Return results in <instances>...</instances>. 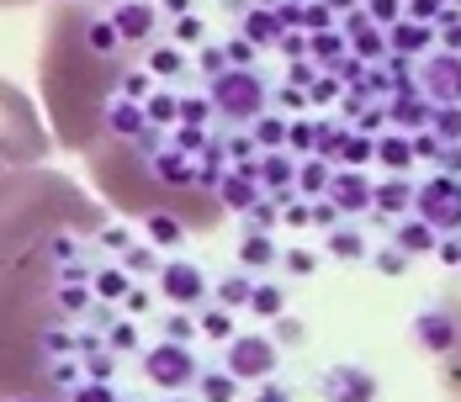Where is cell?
<instances>
[{"label":"cell","instance_id":"6da1fadb","mask_svg":"<svg viewBox=\"0 0 461 402\" xmlns=\"http://www.w3.org/2000/svg\"><path fill=\"white\" fill-rule=\"evenodd\" d=\"M38 64H43L38 75H43V101H48V133H53V143L86 154L95 138L106 133L112 90L122 85L112 22L91 5H80V0L53 5Z\"/></svg>","mask_w":461,"mask_h":402},{"label":"cell","instance_id":"7a4b0ae2","mask_svg":"<svg viewBox=\"0 0 461 402\" xmlns=\"http://www.w3.org/2000/svg\"><path fill=\"white\" fill-rule=\"evenodd\" d=\"M106 212L59 170L27 165L0 180V291L53 286L75 238L101 233Z\"/></svg>","mask_w":461,"mask_h":402},{"label":"cell","instance_id":"3957f363","mask_svg":"<svg viewBox=\"0 0 461 402\" xmlns=\"http://www.w3.org/2000/svg\"><path fill=\"white\" fill-rule=\"evenodd\" d=\"M53 286H11L0 291V398H22L43 387V339L59 323Z\"/></svg>","mask_w":461,"mask_h":402},{"label":"cell","instance_id":"277c9868","mask_svg":"<svg viewBox=\"0 0 461 402\" xmlns=\"http://www.w3.org/2000/svg\"><path fill=\"white\" fill-rule=\"evenodd\" d=\"M48 154H53V133L32 112L27 90L0 80V165L5 170H27V165H43Z\"/></svg>","mask_w":461,"mask_h":402},{"label":"cell","instance_id":"5b68a950","mask_svg":"<svg viewBox=\"0 0 461 402\" xmlns=\"http://www.w3.org/2000/svg\"><path fill=\"white\" fill-rule=\"evenodd\" d=\"M419 212L429 228H461V185L456 180H435L419 191Z\"/></svg>","mask_w":461,"mask_h":402},{"label":"cell","instance_id":"8992f818","mask_svg":"<svg viewBox=\"0 0 461 402\" xmlns=\"http://www.w3.org/2000/svg\"><path fill=\"white\" fill-rule=\"evenodd\" d=\"M271 371H276V350H271L266 339H233V350H229L233 381H260V376H271Z\"/></svg>","mask_w":461,"mask_h":402},{"label":"cell","instance_id":"52a82bcc","mask_svg":"<svg viewBox=\"0 0 461 402\" xmlns=\"http://www.w3.org/2000/svg\"><path fill=\"white\" fill-rule=\"evenodd\" d=\"M218 95H223V106H229L233 117L260 112V85H255V80H244V75H229V80L218 85Z\"/></svg>","mask_w":461,"mask_h":402},{"label":"cell","instance_id":"ba28073f","mask_svg":"<svg viewBox=\"0 0 461 402\" xmlns=\"http://www.w3.org/2000/svg\"><path fill=\"white\" fill-rule=\"evenodd\" d=\"M149 376L181 387V381H191V355H185V350H154V355H149Z\"/></svg>","mask_w":461,"mask_h":402},{"label":"cell","instance_id":"9c48e42d","mask_svg":"<svg viewBox=\"0 0 461 402\" xmlns=\"http://www.w3.org/2000/svg\"><path fill=\"white\" fill-rule=\"evenodd\" d=\"M329 392H334V402H371V376L350 371V365H339V376L329 381Z\"/></svg>","mask_w":461,"mask_h":402},{"label":"cell","instance_id":"30bf717a","mask_svg":"<svg viewBox=\"0 0 461 402\" xmlns=\"http://www.w3.org/2000/svg\"><path fill=\"white\" fill-rule=\"evenodd\" d=\"M424 80H429V90H435V95L456 101V95H461V58H435Z\"/></svg>","mask_w":461,"mask_h":402},{"label":"cell","instance_id":"8fae6325","mask_svg":"<svg viewBox=\"0 0 461 402\" xmlns=\"http://www.w3.org/2000/svg\"><path fill=\"white\" fill-rule=\"evenodd\" d=\"M165 291H170L176 302H196V297H202V275L185 270V265H176L170 275H165Z\"/></svg>","mask_w":461,"mask_h":402},{"label":"cell","instance_id":"7c38bea8","mask_svg":"<svg viewBox=\"0 0 461 402\" xmlns=\"http://www.w3.org/2000/svg\"><path fill=\"white\" fill-rule=\"evenodd\" d=\"M398 249H403V255H424V249H435V233H429V223H409L403 233H398Z\"/></svg>","mask_w":461,"mask_h":402},{"label":"cell","instance_id":"4fadbf2b","mask_svg":"<svg viewBox=\"0 0 461 402\" xmlns=\"http://www.w3.org/2000/svg\"><path fill=\"white\" fill-rule=\"evenodd\" d=\"M409 201H414V191H409V185H398V180L376 191V207H382V212H403Z\"/></svg>","mask_w":461,"mask_h":402},{"label":"cell","instance_id":"5bb4252c","mask_svg":"<svg viewBox=\"0 0 461 402\" xmlns=\"http://www.w3.org/2000/svg\"><path fill=\"white\" fill-rule=\"evenodd\" d=\"M334 201H339V207H366V185H361L356 175H345L339 185H334Z\"/></svg>","mask_w":461,"mask_h":402},{"label":"cell","instance_id":"9a60e30c","mask_svg":"<svg viewBox=\"0 0 461 402\" xmlns=\"http://www.w3.org/2000/svg\"><path fill=\"white\" fill-rule=\"evenodd\" d=\"M244 260H249V265H271V244L249 233V238H244Z\"/></svg>","mask_w":461,"mask_h":402},{"label":"cell","instance_id":"2e32d148","mask_svg":"<svg viewBox=\"0 0 461 402\" xmlns=\"http://www.w3.org/2000/svg\"><path fill=\"white\" fill-rule=\"evenodd\" d=\"M249 302H255V313H281V291H276V286H260Z\"/></svg>","mask_w":461,"mask_h":402},{"label":"cell","instance_id":"e0dca14e","mask_svg":"<svg viewBox=\"0 0 461 402\" xmlns=\"http://www.w3.org/2000/svg\"><path fill=\"white\" fill-rule=\"evenodd\" d=\"M409 154H414V148H409V143H398V138H387V143H382V159H387V165H398V170L409 165Z\"/></svg>","mask_w":461,"mask_h":402},{"label":"cell","instance_id":"ac0fdd59","mask_svg":"<svg viewBox=\"0 0 461 402\" xmlns=\"http://www.w3.org/2000/svg\"><path fill=\"white\" fill-rule=\"evenodd\" d=\"M329 249H334V255H345V260H356V255H361V238H356V233H334V238H329Z\"/></svg>","mask_w":461,"mask_h":402},{"label":"cell","instance_id":"d6986e66","mask_svg":"<svg viewBox=\"0 0 461 402\" xmlns=\"http://www.w3.org/2000/svg\"><path fill=\"white\" fill-rule=\"evenodd\" d=\"M233 398V376H207V402H229Z\"/></svg>","mask_w":461,"mask_h":402},{"label":"cell","instance_id":"ffe728a7","mask_svg":"<svg viewBox=\"0 0 461 402\" xmlns=\"http://www.w3.org/2000/svg\"><path fill=\"white\" fill-rule=\"evenodd\" d=\"M207 334H212V339H229V313H212V317H207Z\"/></svg>","mask_w":461,"mask_h":402},{"label":"cell","instance_id":"44dd1931","mask_svg":"<svg viewBox=\"0 0 461 402\" xmlns=\"http://www.w3.org/2000/svg\"><path fill=\"white\" fill-rule=\"evenodd\" d=\"M249 201V185L244 180H229V207H244Z\"/></svg>","mask_w":461,"mask_h":402},{"label":"cell","instance_id":"7402d4cb","mask_svg":"<svg viewBox=\"0 0 461 402\" xmlns=\"http://www.w3.org/2000/svg\"><path fill=\"white\" fill-rule=\"evenodd\" d=\"M249 32H255V38H271V32H276V22H271V16H255V22H249Z\"/></svg>","mask_w":461,"mask_h":402},{"label":"cell","instance_id":"603a6c76","mask_svg":"<svg viewBox=\"0 0 461 402\" xmlns=\"http://www.w3.org/2000/svg\"><path fill=\"white\" fill-rule=\"evenodd\" d=\"M223 297H229V302H244V297H249V286H244V281H229V286H223Z\"/></svg>","mask_w":461,"mask_h":402},{"label":"cell","instance_id":"cb8c5ba5","mask_svg":"<svg viewBox=\"0 0 461 402\" xmlns=\"http://www.w3.org/2000/svg\"><path fill=\"white\" fill-rule=\"evenodd\" d=\"M0 5H5V11H11V5H32V0H0Z\"/></svg>","mask_w":461,"mask_h":402},{"label":"cell","instance_id":"d4e9b609","mask_svg":"<svg viewBox=\"0 0 461 402\" xmlns=\"http://www.w3.org/2000/svg\"><path fill=\"white\" fill-rule=\"evenodd\" d=\"M260 402H286V398H281V392H266V398H260Z\"/></svg>","mask_w":461,"mask_h":402},{"label":"cell","instance_id":"484cf974","mask_svg":"<svg viewBox=\"0 0 461 402\" xmlns=\"http://www.w3.org/2000/svg\"><path fill=\"white\" fill-rule=\"evenodd\" d=\"M0 180H5V165H0Z\"/></svg>","mask_w":461,"mask_h":402}]
</instances>
